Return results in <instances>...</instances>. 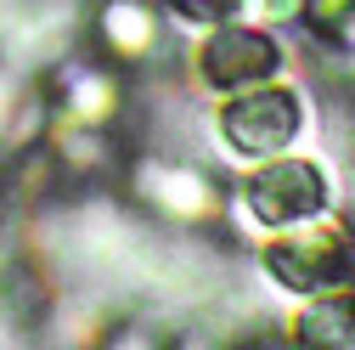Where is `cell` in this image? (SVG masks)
<instances>
[{
  "mask_svg": "<svg viewBox=\"0 0 355 350\" xmlns=\"http://www.w3.org/2000/svg\"><path fill=\"white\" fill-rule=\"evenodd\" d=\"M304 339L322 350H355V305L349 299H322L304 322Z\"/></svg>",
  "mask_w": 355,
  "mask_h": 350,
  "instance_id": "obj_5",
  "label": "cell"
},
{
  "mask_svg": "<svg viewBox=\"0 0 355 350\" xmlns=\"http://www.w3.org/2000/svg\"><path fill=\"white\" fill-rule=\"evenodd\" d=\"M248 203L265 221H299V215H310L322 203V181H316V169H304V164H277L248 187Z\"/></svg>",
  "mask_w": 355,
  "mask_h": 350,
  "instance_id": "obj_3",
  "label": "cell"
},
{
  "mask_svg": "<svg viewBox=\"0 0 355 350\" xmlns=\"http://www.w3.org/2000/svg\"><path fill=\"white\" fill-rule=\"evenodd\" d=\"M147 192H158L164 209H175V215H198L203 209V181H198V175L158 169V175H147Z\"/></svg>",
  "mask_w": 355,
  "mask_h": 350,
  "instance_id": "obj_8",
  "label": "cell"
},
{
  "mask_svg": "<svg viewBox=\"0 0 355 350\" xmlns=\"http://www.w3.org/2000/svg\"><path fill=\"white\" fill-rule=\"evenodd\" d=\"M12 102H17V85H12V74H0V124H6Z\"/></svg>",
  "mask_w": 355,
  "mask_h": 350,
  "instance_id": "obj_9",
  "label": "cell"
},
{
  "mask_svg": "<svg viewBox=\"0 0 355 350\" xmlns=\"http://www.w3.org/2000/svg\"><path fill=\"white\" fill-rule=\"evenodd\" d=\"M304 17L333 46H355V0H304Z\"/></svg>",
  "mask_w": 355,
  "mask_h": 350,
  "instance_id": "obj_7",
  "label": "cell"
},
{
  "mask_svg": "<svg viewBox=\"0 0 355 350\" xmlns=\"http://www.w3.org/2000/svg\"><path fill=\"white\" fill-rule=\"evenodd\" d=\"M198 68H203L209 85H259L265 74H277V40H271V28L220 23L203 40Z\"/></svg>",
  "mask_w": 355,
  "mask_h": 350,
  "instance_id": "obj_1",
  "label": "cell"
},
{
  "mask_svg": "<svg viewBox=\"0 0 355 350\" xmlns=\"http://www.w3.org/2000/svg\"><path fill=\"white\" fill-rule=\"evenodd\" d=\"M96 34H102V46L113 57L136 62V57H147L158 46L164 23L153 12V0H102V6H96Z\"/></svg>",
  "mask_w": 355,
  "mask_h": 350,
  "instance_id": "obj_4",
  "label": "cell"
},
{
  "mask_svg": "<svg viewBox=\"0 0 355 350\" xmlns=\"http://www.w3.org/2000/svg\"><path fill=\"white\" fill-rule=\"evenodd\" d=\"M299 130V102L288 91H248L226 108V136L237 147H282Z\"/></svg>",
  "mask_w": 355,
  "mask_h": 350,
  "instance_id": "obj_2",
  "label": "cell"
},
{
  "mask_svg": "<svg viewBox=\"0 0 355 350\" xmlns=\"http://www.w3.org/2000/svg\"><path fill=\"white\" fill-rule=\"evenodd\" d=\"M226 23H248V28H282L293 17H304V0H220Z\"/></svg>",
  "mask_w": 355,
  "mask_h": 350,
  "instance_id": "obj_6",
  "label": "cell"
}]
</instances>
